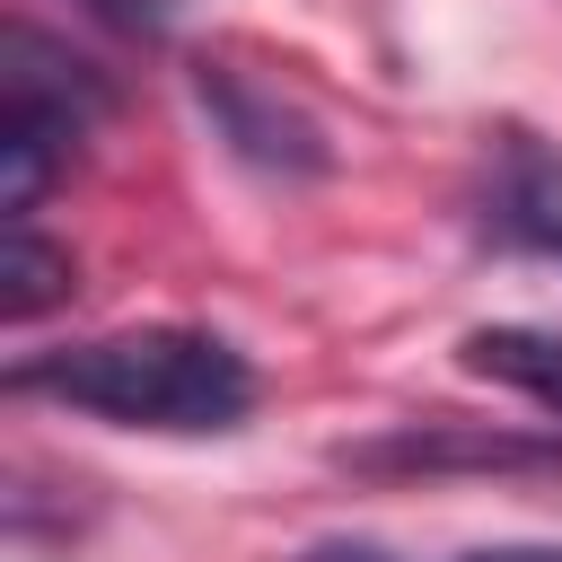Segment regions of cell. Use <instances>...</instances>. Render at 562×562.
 <instances>
[{"label":"cell","mask_w":562,"mask_h":562,"mask_svg":"<svg viewBox=\"0 0 562 562\" xmlns=\"http://www.w3.org/2000/svg\"><path fill=\"white\" fill-rule=\"evenodd\" d=\"M18 395H53L114 430H237L255 413V369L220 334L193 325H132L70 351H35L9 369Z\"/></svg>","instance_id":"obj_1"},{"label":"cell","mask_w":562,"mask_h":562,"mask_svg":"<svg viewBox=\"0 0 562 562\" xmlns=\"http://www.w3.org/2000/svg\"><path fill=\"white\" fill-rule=\"evenodd\" d=\"M193 97H202L211 132H220L246 167H263V176H325V167H334L325 123H316L299 97H281L272 79H255V70H237V61H193Z\"/></svg>","instance_id":"obj_2"},{"label":"cell","mask_w":562,"mask_h":562,"mask_svg":"<svg viewBox=\"0 0 562 562\" xmlns=\"http://www.w3.org/2000/svg\"><path fill=\"white\" fill-rule=\"evenodd\" d=\"M474 220H483L492 246L562 263V149L536 140V132H501V140L483 149Z\"/></svg>","instance_id":"obj_3"},{"label":"cell","mask_w":562,"mask_h":562,"mask_svg":"<svg viewBox=\"0 0 562 562\" xmlns=\"http://www.w3.org/2000/svg\"><path fill=\"white\" fill-rule=\"evenodd\" d=\"M0 97H26V105H53V114L97 123L114 105V79L97 61H79L70 44L35 35V26H0Z\"/></svg>","instance_id":"obj_4"},{"label":"cell","mask_w":562,"mask_h":562,"mask_svg":"<svg viewBox=\"0 0 562 562\" xmlns=\"http://www.w3.org/2000/svg\"><path fill=\"white\" fill-rule=\"evenodd\" d=\"M79 114H53V105H26V97H0V211L26 220L44 202V184L70 167L79 149Z\"/></svg>","instance_id":"obj_5"},{"label":"cell","mask_w":562,"mask_h":562,"mask_svg":"<svg viewBox=\"0 0 562 562\" xmlns=\"http://www.w3.org/2000/svg\"><path fill=\"white\" fill-rule=\"evenodd\" d=\"M457 351H465L474 378L518 386V395H536L544 413H562V325H474Z\"/></svg>","instance_id":"obj_6"},{"label":"cell","mask_w":562,"mask_h":562,"mask_svg":"<svg viewBox=\"0 0 562 562\" xmlns=\"http://www.w3.org/2000/svg\"><path fill=\"white\" fill-rule=\"evenodd\" d=\"M61 299H70V246H53L35 220H9V237H0V316L35 325Z\"/></svg>","instance_id":"obj_7"},{"label":"cell","mask_w":562,"mask_h":562,"mask_svg":"<svg viewBox=\"0 0 562 562\" xmlns=\"http://www.w3.org/2000/svg\"><path fill=\"white\" fill-rule=\"evenodd\" d=\"M307 562H386L369 544H316ZM457 562H562V544H483V553H457Z\"/></svg>","instance_id":"obj_8"},{"label":"cell","mask_w":562,"mask_h":562,"mask_svg":"<svg viewBox=\"0 0 562 562\" xmlns=\"http://www.w3.org/2000/svg\"><path fill=\"white\" fill-rule=\"evenodd\" d=\"M105 26H123V35H158L167 26V0H88Z\"/></svg>","instance_id":"obj_9"}]
</instances>
